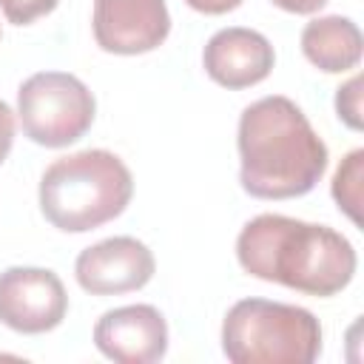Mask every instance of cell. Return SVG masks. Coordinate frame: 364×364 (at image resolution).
Masks as SVG:
<instances>
[{
  "label": "cell",
  "mask_w": 364,
  "mask_h": 364,
  "mask_svg": "<svg viewBox=\"0 0 364 364\" xmlns=\"http://www.w3.org/2000/svg\"><path fill=\"white\" fill-rule=\"evenodd\" d=\"M185 3L202 14H228V11L239 9L245 0H185Z\"/></svg>",
  "instance_id": "16"
},
{
  "label": "cell",
  "mask_w": 364,
  "mask_h": 364,
  "mask_svg": "<svg viewBox=\"0 0 364 364\" xmlns=\"http://www.w3.org/2000/svg\"><path fill=\"white\" fill-rule=\"evenodd\" d=\"M94 40L108 54H145L165 43L171 14L165 0H94Z\"/></svg>",
  "instance_id": "8"
},
{
  "label": "cell",
  "mask_w": 364,
  "mask_h": 364,
  "mask_svg": "<svg viewBox=\"0 0 364 364\" xmlns=\"http://www.w3.org/2000/svg\"><path fill=\"white\" fill-rule=\"evenodd\" d=\"M273 63H276V51L270 40L245 26L219 28L205 43L202 51L205 74L230 91L262 82L273 71Z\"/></svg>",
  "instance_id": "10"
},
{
  "label": "cell",
  "mask_w": 364,
  "mask_h": 364,
  "mask_svg": "<svg viewBox=\"0 0 364 364\" xmlns=\"http://www.w3.org/2000/svg\"><path fill=\"white\" fill-rule=\"evenodd\" d=\"M60 0H0V11L14 26H28L57 9Z\"/></svg>",
  "instance_id": "14"
},
{
  "label": "cell",
  "mask_w": 364,
  "mask_h": 364,
  "mask_svg": "<svg viewBox=\"0 0 364 364\" xmlns=\"http://www.w3.org/2000/svg\"><path fill=\"white\" fill-rule=\"evenodd\" d=\"M97 350L117 364H154L168 353V321L154 304H125L94 324Z\"/></svg>",
  "instance_id": "9"
},
{
  "label": "cell",
  "mask_w": 364,
  "mask_h": 364,
  "mask_svg": "<svg viewBox=\"0 0 364 364\" xmlns=\"http://www.w3.org/2000/svg\"><path fill=\"white\" fill-rule=\"evenodd\" d=\"M156 259L134 236H111L85 247L74 262L77 284L91 296H119L154 279Z\"/></svg>",
  "instance_id": "7"
},
{
  "label": "cell",
  "mask_w": 364,
  "mask_h": 364,
  "mask_svg": "<svg viewBox=\"0 0 364 364\" xmlns=\"http://www.w3.org/2000/svg\"><path fill=\"white\" fill-rule=\"evenodd\" d=\"M131 196L134 176L128 165L105 148L60 156L40 176V210L65 233H85L117 219Z\"/></svg>",
  "instance_id": "3"
},
{
  "label": "cell",
  "mask_w": 364,
  "mask_h": 364,
  "mask_svg": "<svg viewBox=\"0 0 364 364\" xmlns=\"http://www.w3.org/2000/svg\"><path fill=\"white\" fill-rule=\"evenodd\" d=\"M68 293L48 267H9L0 273V324L14 333L40 336L63 324Z\"/></svg>",
  "instance_id": "6"
},
{
  "label": "cell",
  "mask_w": 364,
  "mask_h": 364,
  "mask_svg": "<svg viewBox=\"0 0 364 364\" xmlns=\"http://www.w3.org/2000/svg\"><path fill=\"white\" fill-rule=\"evenodd\" d=\"M239 182L256 199H293L310 193L327 171V145L304 111L270 94L239 117Z\"/></svg>",
  "instance_id": "2"
},
{
  "label": "cell",
  "mask_w": 364,
  "mask_h": 364,
  "mask_svg": "<svg viewBox=\"0 0 364 364\" xmlns=\"http://www.w3.org/2000/svg\"><path fill=\"white\" fill-rule=\"evenodd\" d=\"M236 259L245 273L316 299L341 293L358 267L347 236L282 213L253 216L239 230Z\"/></svg>",
  "instance_id": "1"
},
{
  "label": "cell",
  "mask_w": 364,
  "mask_h": 364,
  "mask_svg": "<svg viewBox=\"0 0 364 364\" xmlns=\"http://www.w3.org/2000/svg\"><path fill=\"white\" fill-rule=\"evenodd\" d=\"M336 111L347 128L361 131V77L358 74H353L344 85L336 88Z\"/></svg>",
  "instance_id": "13"
},
{
  "label": "cell",
  "mask_w": 364,
  "mask_h": 364,
  "mask_svg": "<svg viewBox=\"0 0 364 364\" xmlns=\"http://www.w3.org/2000/svg\"><path fill=\"white\" fill-rule=\"evenodd\" d=\"M327 0H273V6L290 11V14H313L324 6Z\"/></svg>",
  "instance_id": "17"
},
{
  "label": "cell",
  "mask_w": 364,
  "mask_h": 364,
  "mask_svg": "<svg viewBox=\"0 0 364 364\" xmlns=\"http://www.w3.org/2000/svg\"><path fill=\"white\" fill-rule=\"evenodd\" d=\"M361 179H364V151L355 148L341 159L333 176V199L355 225H361Z\"/></svg>",
  "instance_id": "12"
},
{
  "label": "cell",
  "mask_w": 364,
  "mask_h": 364,
  "mask_svg": "<svg viewBox=\"0 0 364 364\" xmlns=\"http://www.w3.org/2000/svg\"><path fill=\"white\" fill-rule=\"evenodd\" d=\"M97 114L88 85L68 71H37L17 88L23 134L43 148H65L85 136Z\"/></svg>",
  "instance_id": "5"
},
{
  "label": "cell",
  "mask_w": 364,
  "mask_h": 364,
  "mask_svg": "<svg viewBox=\"0 0 364 364\" xmlns=\"http://www.w3.org/2000/svg\"><path fill=\"white\" fill-rule=\"evenodd\" d=\"M11 142H14V111L9 108V102L0 100V165L6 162Z\"/></svg>",
  "instance_id": "15"
},
{
  "label": "cell",
  "mask_w": 364,
  "mask_h": 364,
  "mask_svg": "<svg viewBox=\"0 0 364 364\" xmlns=\"http://www.w3.org/2000/svg\"><path fill=\"white\" fill-rule=\"evenodd\" d=\"M222 353L233 364H313L321 353V324L296 304L242 299L225 313Z\"/></svg>",
  "instance_id": "4"
},
{
  "label": "cell",
  "mask_w": 364,
  "mask_h": 364,
  "mask_svg": "<svg viewBox=\"0 0 364 364\" xmlns=\"http://www.w3.org/2000/svg\"><path fill=\"white\" fill-rule=\"evenodd\" d=\"M304 57L324 74H344L361 60V31L350 17L327 14L301 28Z\"/></svg>",
  "instance_id": "11"
}]
</instances>
